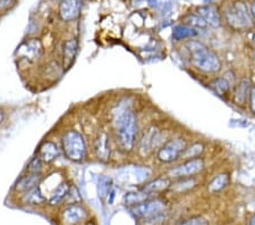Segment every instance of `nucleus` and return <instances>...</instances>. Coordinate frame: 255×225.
Segmentation results:
<instances>
[{
    "label": "nucleus",
    "mask_w": 255,
    "mask_h": 225,
    "mask_svg": "<svg viewBox=\"0 0 255 225\" xmlns=\"http://www.w3.org/2000/svg\"><path fill=\"white\" fill-rule=\"evenodd\" d=\"M187 50L193 66L205 73H215L221 67V61L215 52L199 41L192 40L187 42Z\"/></svg>",
    "instance_id": "obj_1"
},
{
    "label": "nucleus",
    "mask_w": 255,
    "mask_h": 225,
    "mask_svg": "<svg viewBox=\"0 0 255 225\" xmlns=\"http://www.w3.org/2000/svg\"><path fill=\"white\" fill-rule=\"evenodd\" d=\"M117 138L119 146L123 150L130 151L135 143L136 134V118L131 112H124L118 116L116 121Z\"/></svg>",
    "instance_id": "obj_2"
},
{
    "label": "nucleus",
    "mask_w": 255,
    "mask_h": 225,
    "mask_svg": "<svg viewBox=\"0 0 255 225\" xmlns=\"http://www.w3.org/2000/svg\"><path fill=\"white\" fill-rule=\"evenodd\" d=\"M61 146L65 156L69 161L82 162L86 155V145L83 136L75 130H69L61 138Z\"/></svg>",
    "instance_id": "obj_3"
},
{
    "label": "nucleus",
    "mask_w": 255,
    "mask_h": 225,
    "mask_svg": "<svg viewBox=\"0 0 255 225\" xmlns=\"http://www.w3.org/2000/svg\"><path fill=\"white\" fill-rule=\"evenodd\" d=\"M225 16L229 25L234 28H246L252 25V15L248 6L242 1L233 3L228 9H226Z\"/></svg>",
    "instance_id": "obj_4"
},
{
    "label": "nucleus",
    "mask_w": 255,
    "mask_h": 225,
    "mask_svg": "<svg viewBox=\"0 0 255 225\" xmlns=\"http://www.w3.org/2000/svg\"><path fill=\"white\" fill-rule=\"evenodd\" d=\"M167 205L161 199L145 200L141 204L135 205L131 208V213L138 219H153L160 216L166 211Z\"/></svg>",
    "instance_id": "obj_5"
},
{
    "label": "nucleus",
    "mask_w": 255,
    "mask_h": 225,
    "mask_svg": "<svg viewBox=\"0 0 255 225\" xmlns=\"http://www.w3.org/2000/svg\"><path fill=\"white\" fill-rule=\"evenodd\" d=\"M187 148V143L182 138H177L168 141L158 151V158L162 163H171L182 156L185 149Z\"/></svg>",
    "instance_id": "obj_6"
},
{
    "label": "nucleus",
    "mask_w": 255,
    "mask_h": 225,
    "mask_svg": "<svg viewBox=\"0 0 255 225\" xmlns=\"http://www.w3.org/2000/svg\"><path fill=\"white\" fill-rule=\"evenodd\" d=\"M204 163L201 158H192L190 161L185 162L182 165L177 166L176 169L170 171V175L174 178H184V177H193L200 173L203 170Z\"/></svg>",
    "instance_id": "obj_7"
},
{
    "label": "nucleus",
    "mask_w": 255,
    "mask_h": 225,
    "mask_svg": "<svg viewBox=\"0 0 255 225\" xmlns=\"http://www.w3.org/2000/svg\"><path fill=\"white\" fill-rule=\"evenodd\" d=\"M81 11L80 0H61L59 3V16L64 22H71L79 17Z\"/></svg>",
    "instance_id": "obj_8"
},
{
    "label": "nucleus",
    "mask_w": 255,
    "mask_h": 225,
    "mask_svg": "<svg viewBox=\"0 0 255 225\" xmlns=\"http://www.w3.org/2000/svg\"><path fill=\"white\" fill-rule=\"evenodd\" d=\"M88 213L79 205H71L63 212L61 221L63 225H76L86 219Z\"/></svg>",
    "instance_id": "obj_9"
},
{
    "label": "nucleus",
    "mask_w": 255,
    "mask_h": 225,
    "mask_svg": "<svg viewBox=\"0 0 255 225\" xmlns=\"http://www.w3.org/2000/svg\"><path fill=\"white\" fill-rule=\"evenodd\" d=\"M196 15L205 20V23L210 26L218 27L220 26L221 19L220 15L218 13L217 8L213 6H201L196 9Z\"/></svg>",
    "instance_id": "obj_10"
},
{
    "label": "nucleus",
    "mask_w": 255,
    "mask_h": 225,
    "mask_svg": "<svg viewBox=\"0 0 255 225\" xmlns=\"http://www.w3.org/2000/svg\"><path fill=\"white\" fill-rule=\"evenodd\" d=\"M159 138V132L157 131V129L154 128H150L149 130L144 133V136L141 140V143H139V150L141 153L146 156L149 155L153 148L157 145V140Z\"/></svg>",
    "instance_id": "obj_11"
},
{
    "label": "nucleus",
    "mask_w": 255,
    "mask_h": 225,
    "mask_svg": "<svg viewBox=\"0 0 255 225\" xmlns=\"http://www.w3.org/2000/svg\"><path fill=\"white\" fill-rule=\"evenodd\" d=\"M41 49H42V47H41L39 41L31 39L18 48L17 54L22 57H25V58L27 57L28 59H35L41 55Z\"/></svg>",
    "instance_id": "obj_12"
},
{
    "label": "nucleus",
    "mask_w": 255,
    "mask_h": 225,
    "mask_svg": "<svg viewBox=\"0 0 255 225\" xmlns=\"http://www.w3.org/2000/svg\"><path fill=\"white\" fill-rule=\"evenodd\" d=\"M41 179L42 178H41L40 173H30L28 175H24V177L17 180V182L15 184V190L18 192H26L33 189V188L38 187Z\"/></svg>",
    "instance_id": "obj_13"
},
{
    "label": "nucleus",
    "mask_w": 255,
    "mask_h": 225,
    "mask_svg": "<svg viewBox=\"0 0 255 225\" xmlns=\"http://www.w3.org/2000/svg\"><path fill=\"white\" fill-rule=\"evenodd\" d=\"M58 156H59V149L56 143L47 141L42 143V146L40 147L39 157L43 163L46 164L52 163L55 159L58 158Z\"/></svg>",
    "instance_id": "obj_14"
},
{
    "label": "nucleus",
    "mask_w": 255,
    "mask_h": 225,
    "mask_svg": "<svg viewBox=\"0 0 255 225\" xmlns=\"http://www.w3.org/2000/svg\"><path fill=\"white\" fill-rule=\"evenodd\" d=\"M94 151H96L98 158L100 161H108L110 156V148L108 143V137L106 133L99 134L96 140V146H94Z\"/></svg>",
    "instance_id": "obj_15"
},
{
    "label": "nucleus",
    "mask_w": 255,
    "mask_h": 225,
    "mask_svg": "<svg viewBox=\"0 0 255 225\" xmlns=\"http://www.w3.org/2000/svg\"><path fill=\"white\" fill-rule=\"evenodd\" d=\"M77 50H79V43L76 40H67L63 46L64 54V66L66 68L71 67L74 59H75Z\"/></svg>",
    "instance_id": "obj_16"
},
{
    "label": "nucleus",
    "mask_w": 255,
    "mask_h": 225,
    "mask_svg": "<svg viewBox=\"0 0 255 225\" xmlns=\"http://www.w3.org/2000/svg\"><path fill=\"white\" fill-rule=\"evenodd\" d=\"M169 186H170L169 179L160 178V179H155L149 183H146L145 186L143 187L142 191H144L149 196H152L153 194H157V192H161L163 190L168 189Z\"/></svg>",
    "instance_id": "obj_17"
},
{
    "label": "nucleus",
    "mask_w": 255,
    "mask_h": 225,
    "mask_svg": "<svg viewBox=\"0 0 255 225\" xmlns=\"http://www.w3.org/2000/svg\"><path fill=\"white\" fill-rule=\"evenodd\" d=\"M23 202L25 204H30V205H42L46 203V197L42 195L40 188L35 187L24 194Z\"/></svg>",
    "instance_id": "obj_18"
},
{
    "label": "nucleus",
    "mask_w": 255,
    "mask_h": 225,
    "mask_svg": "<svg viewBox=\"0 0 255 225\" xmlns=\"http://www.w3.org/2000/svg\"><path fill=\"white\" fill-rule=\"evenodd\" d=\"M250 95V82L249 80H243L240 84L237 85L235 90V96L234 99L238 105H244L246 98Z\"/></svg>",
    "instance_id": "obj_19"
},
{
    "label": "nucleus",
    "mask_w": 255,
    "mask_h": 225,
    "mask_svg": "<svg viewBox=\"0 0 255 225\" xmlns=\"http://www.w3.org/2000/svg\"><path fill=\"white\" fill-rule=\"evenodd\" d=\"M69 191V187L67 186V183H60L58 187L56 188V190L53 191V194L51 195V198L49 199V205L51 206H56L59 203L63 202L65 197H67V194Z\"/></svg>",
    "instance_id": "obj_20"
},
{
    "label": "nucleus",
    "mask_w": 255,
    "mask_h": 225,
    "mask_svg": "<svg viewBox=\"0 0 255 225\" xmlns=\"http://www.w3.org/2000/svg\"><path fill=\"white\" fill-rule=\"evenodd\" d=\"M229 183V175L228 174H219L212 180L209 184V191L211 194H216V192H219L223 189H225L227 187V184Z\"/></svg>",
    "instance_id": "obj_21"
},
{
    "label": "nucleus",
    "mask_w": 255,
    "mask_h": 225,
    "mask_svg": "<svg viewBox=\"0 0 255 225\" xmlns=\"http://www.w3.org/2000/svg\"><path fill=\"white\" fill-rule=\"evenodd\" d=\"M213 91H215L217 95L219 96H225L226 93L229 91V82L224 79V77H219V79L213 80L209 85Z\"/></svg>",
    "instance_id": "obj_22"
},
{
    "label": "nucleus",
    "mask_w": 255,
    "mask_h": 225,
    "mask_svg": "<svg viewBox=\"0 0 255 225\" xmlns=\"http://www.w3.org/2000/svg\"><path fill=\"white\" fill-rule=\"evenodd\" d=\"M151 197L147 194H145L144 191H138V192H133V194H127L124 197V202L126 205H137L141 204L143 202H145Z\"/></svg>",
    "instance_id": "obj_23"
},
{
    "label": "nucleus",
    "mask_w": 255,
    "mask_h": 225,
    "mask_svg": "<svg viewBox=\"0 0 255 225\" xmlns=\"http://www.w3.org/2000/svg\"><path fill=\"white\" fill-rule=\"evenodd\" d=\"M185 22H186V24H188L190 26L197 27V28H204L208 25V24L205 23V20L203 18H201L200 16L196 14L187 15L186 17H185Z\"/></svg>",
    "instance_id": "obj_24"
},
{
    "label": "nucleus",
    "mask_w": 255,
    "mask_h": 225,
    "mask_svg": "<svg viewBox=\"0 0 255 225\" xmlns=\"http://www.w3.org/2000/svg\"><path fill=\"white\" fill-rule=\"evenodd\" d=\"M203 151V146L201 143H195V145L191 146L190 148H186L183 153V155H185L187 158H196Z\"/></svg>",
    "instance_id": "obj_25"
},
{
    "label": "nucleus",
    "mask_w": 255,
    "mask_h": 225,
    "mask_svg": "<svg viewBox=\"0 0 255 225\" xmlns=\"http://www.w3.org/2000/svg\"><path fill=\"white\" fill-rule=\"evenodd\" d=\"M42 164H43V162L41 161L40 157L33 158L32 161H31L30 163H28V165H27V172H28V173H33V174L40 173L41 169H42Z\"/></svg>",
    "instance_id": "obj_26"
},
{
    "label": "nucleus",
    "mask_w": 255,
    "mask_h": 225,
    "mask_svg": "<svg viewBox=\"0 0 255 225\" xmlns=\"http://www.w3.org/2000/svg\"><path fill=\"white\" fill-rule=\"evenodd\" d=\"M192 34H194V32H192L191 28L186 27V26H178V27H176L174 31V38L178 39V40L187 38V36H190Z\"/></svg>",
    "instance_id": "obj_27"
},
{
    "label": "nucleus",
    "mask_w": 255,
    "mask_h": 225,
    "mask_svg": "<svg viewBox=\"0 0 255 225\" xmlns=\"http://www.w3.org/2000/svg\"><path fill=\"white\" fill-rule=\"evenodd\" d=\"M110 184H112V180L108 178H101L100 182H99V192H100L101 197H105L110 190Z\"/></svg>",
    "instance_id": "obj_28"
},
{
    "label": "nucleus",
    "mask_w": 255,
    "mask_h": 225,
    "mask_svg": "<svg viewBox=\"0 0 255 225\" xmlns=\"http://www.w3.org/2000/svg\"><path fill=\"white\" fill-rule=\"evenodd\" d=\"M17 2V0H0V14H5L11 9Z\"/></svg>",
    "instance_id": "obj_29"
},
{
    "label": "nucleus",
    "mask_w": 255,
    "mask_h": 225,
    "mask_svg": "<svg viewBox=\"0 0 255 225\" xmlns=\"http://www.w3.org/2000/svg\"><path fill=\"white\" fill-rule=\"evenodd\" d=\"M179 225H209V222L202 216H196V218H193Z\"/></svg>",
    "instance_id": "obj_30"
},
{
    "label": "nucleus",
    "mask_w": 255,
    "mask_h": 225,
    "mask_svg": "<svg viewBox=\"0 0 255 225\" xmlns=\"http://www.w3.org/2000/svg\"><path fill=\"white\" fill-rule=\"evenodd\" d=\"M250 102H251V109L255 114V85L250 90Z\"/></svg>",
    "instance_id": "obj_31"
},
{
    "label": "nucleus",
    "mask_w": 255,
    "mask_h": 225,
    "mask_svg": "<svg viewBox=\"0 0 255 225\" xmlns=\"http://www.w3.org/2000/svg\"><path fill=\"white\" fill-rule=\"evenodd\" d=\"M3 120H5V113H3V110L0 109V124L3 122Z\"/></svg>",
    "instance_id": "obj_32"
},
{
    "label": "nucleus",
    "mask_w": 255,
    "mask_h": 225,
    "mask_svg": "<svg viewBox=\"0 0 255 225\" xmlns=\"http://www.w3.org/2000/svg\"><path fill=\"white\" fill-rule=\"evenodd\" d=\"M251 15H252V17L255 18V1L253 2L252 7H251Z\"/></svg>",
    "instance_id": "obj_33"
},
{
    "label": "nucleus",
    "mask_w": 255,
    "mask_h": 225,
    "mask_svg": "<svg viewBox=\"0 0 255 225\" xmlns=\"http://www.w3.org/2000/svg\"><path fill=\"white\" fill-rule=\"evenodd\" d=\"M249 225H255V215L252 216V219H251Z\"/></svg>",
    "instance_id": "obj_34"
},
{
    "label": "nucleus",
    "mask_w": 255,
    "mask_h": 225,
    "mask_svg": "<svg viewBox=\"0 0 255 225\" xmlns=\"http://www.w3.org/2000/svg\"><path fill=\"white\" fill-rule=\"evenodd\" d=\"M253 41H254V42H255V34L253 35Z\"/></svg>",
    "instance_id": "obj_35"
}]
</instances>
